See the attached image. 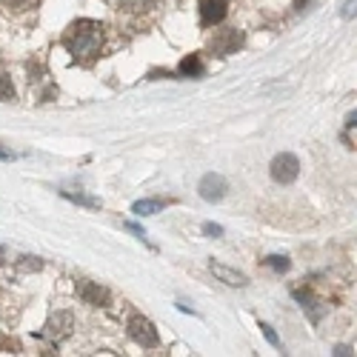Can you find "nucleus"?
<instances>
[{"instance_id":"nucleus-20","label":"nucleus","mask_w":357,"mask_h":357,"mask_svg":"<svg viewBox=\"0 0 357 357\" xmlns=\"http://www.w3.org/2000/svg\"><path fill=\"white\" fill-rule=\"evenodd\" d=\"M123 229H129V231H135L137 237H140V241H146V231L137 226V223H123Z\"/></svg>"},{"instance_id":"nucleus-8","label":"nucleus","mask_w":357,"mask_h":357,"mask_svg":"<svg viewBox=\"0 0 357 357\" xmlns=\"http://www.w3.org/2000/svg\"><path fill=\"white\" fill-rule=\"evenodd\" d=\"M72 323H75L72 312H54V314L49 317V323H46V337L54 340V343H57V340H63V337H69Z\"/></svg>"},{"instance_id":"nucleus-23","label":"nucleus","mask_w":357,"mask_h":357,"mask_svg":"<svg viewBox=\"0 0 357 357\" xmlns=\"http://www.w3.org/2000/svg\"><path fill=\"white\" fill-rule=\"evenodd\" d=\"M3 260H6V252H3V246H0V266H3Z\"/></svg>"},{"instance_id":"nucleus-6","label":"nucleus","mask_w":357,"mask_h":357,"mask_svg":"<svg viewBox=\"0 0 357 357\" xmlns=\"http://www.w3.org/2000/svg\"><path fill=\"white\" fill-rule=\"evenodd\" d=\"M197 192H200V197H203L206 203H220V200L226 197V192H229V183H226L223 174L209 172V174H203Z\"/></svg>"},{"instance_id":"nucleus-14","label":"nucleus","mask_w":357,"mask_h":357,"mask_svg":"<svg viewBox=\"0 0 357 357\" xmlns=\"http://www.w3.org/2000/svg\"><path fill=\"white\" fill-rule=\"evenodd\" d=\"M66 200H72V203H77V206H86V209H100V200L98 197H86V195H80V192H61Z\"/></svg>"},{"instance_id":"nucleus-12","label":"nucleus","mask_w":357,"mask_h":357,"mask_svg":"<svg viewBox=\"0 0 357 357\" xmlns=\"http://www.w3.org/2000/svg\"><path fill=\"white\" fill-rule=\"evenodd\" d=\"M203 72H206V66H203V61H200V54L183 57L181 66H177V75H181V77H203Z\"/></svg>"},{"instance_id":"nucleus-2","label":"nucleus","mask_w":357,"mask_h":357,"mask_svg":"<svg viewBox=\"0 0 357 357\" xmlns=\"http://www.w3.org/2000/svg\"><path fill=\"white\" fill-rule=\"evenodd\" d=\"M126 332H129V337H132L140 349H158V346H160V335H158V329H155V323L146 320L143 314H132V317H129Z\"/></svg>"},{"instance_id":"nucleus-15","label":"nucleus","mask_w":357,"mask_h":357,"mask_svg":"<svg viewBox=\"0 0 357 357\" xmlns=\"http://www.w3.org/2000/svg\"><path fill=\"white\" fill-rule=\"evenodd\" d=\"M263 266L266 269H272V272H278V275H283V272H289V257H283V255H269L263 260Z\"/></svg>"},{"instance_id":"nucleus-10","label":"nucleus","mask_w":357,"mask_h":357,"mask_svg":"<svg viewBox=\"0 0 357 357\" xmlns=\"http://www.w3.org/2000/svg\"><path fill=\"white\" fill-rule=\"evenodd\" d=\"M294 301L303 306V312L312 317V323H320L323 314H326V306L317 301V297L312 291H303V289H294Z\"/></svg>"},{"instance_id":"nucleus-22","label":"nucleus","mask_w":357,"mask_h":357,"mask_svg":"<svg viewBox=\"0 0 357 357\" xmlns=\"http://www.w3.org/2000/svg\"><path fill=\"white\" fill-rule=\"evenodd\" d=\"M335 354H351V349H349V346H337Z\"/></svg>"},{"instance_id":"nucleus-7","label":"nucleus","mask_w":357,"mask_h":357,"mask_svg":"<svg viewBox=\"0 0 357 357\" xmlns=\"http://www.w3.org/2000/svg\"><path fill=\"white\" fill-rule=\"evenodd\" d=\"M226 15H229V0H203L200 3V26L203 29L223 23Z\"/></svg>"},{"instance_id":"nucleus-18","label":"nucleus","mask_w":357,"mask_h":357,"mask_svg":"<svg viewBox=\"0 0 357 357\" xmlns=\"http://www.w3.org/2000/svg\"><path fill=\"white\" fill-rule=\"evenodd\" d=\"M20 269H23V272H40L43 263H40L38 257H29V255H26V257H20Z\"/></svg>"},{"instance_id":"nucleus-9","label":"nucleus","mask_w":357,"mask_h":357,"mask_svg":"<svg viewBox=\"0 0 357 357\" xmlns=\"http://www.w3.org/2000/svg\"><path fill=\"white\" fill-rule=\"evenodd\" d=\"M209 272L220 280V283H226V286H234V289H243L246 283H249V278L243 275V272H237V269H229V266H223V263H209Z\"/></svg>"},{"instance_id":"nucleus-1","label":"nucleus","mask_w":357,"mask_h":357,"mask_svg":"<svg viewBox=\"0 0 357 357\" xmlns=\"http://www.w3.org/2000/svg\"><path fill=\"white\" fill-rule=\"evenodd\" d=\"M63 46L77 63H83V66L95 63L98 54H100V46H103V26L98 20L72 23L63 35Z\"/></svg>"},{"instance_id":"nucleus-4","label":"nucleus","mask_w":357,"mask_h":357,"mask_svg":"<svg viewBox=\"0 0 357 357\" xmlns=\"http://www.w3.org/2000/svg\"><path fill=\"white\" fill-rule=\"evenodd\" d=\"M243 40H246V35L241 32V29H223V32H218L212 38L209 46L218 57H231V54H237V49L243 46Z\"/></svg>"},{"instance_id":"nucleus-16","label":"nucleus","mask_w":357,"mask_h":357,"mask_svg":"<svg viewBox=\"0 0 357 357\" xmlns=\"http://www.w3.org/2000/svg\"><path fill=\"white\" fill-rule=\"evenodd\" d=\"M15 98V86L6 75H0V100H12Z\"/></svg>"},{"instance_id":"nucleus-17","label":"nucleus","mask_w":357,"mask_h":357,"mask_svg":"<svg viewBox=\"0 0 357 357\" xmlns=\"http://www.w3.org/2000/svg\"><path fill=\"white\" fill-rule=\"evenodd\" d=\"M260 332H263V337H266V340H269V343H272L275 349H283L280 337L275 335V329H272V326H269V323H260Z\"/></svg>"},{"instance_id":"nucleus-5","label":"nucleus","mask_w":357,"mask_h":357,"mask_svg":"<svg viewBox=\"0 0 357 357\" xmlns=\"http://www.w3.org/2000/svg\"><path fill=\"white\" fill-rule=\"evenodd\" d=\"M75 291H77L80 301L89 303V306H100V309H106V306L112 303V291H109L106 286H100V283H92V280H77Z\"/></svg>"},{"instance_id":"nucleus-19","label":"nucleus","mask_w":357,"mask_h":357,"mask_svg":"<svg viewBox=\"0 0 357 357\" xmlns=\"http://www.w3.org/2000/svg\"><path fill=\"white\" fill-rule=\"evenodd\" d=\"M203 231L209 234V237H220V234H223V229H220V226H215V223H203Z\"/></svg>"},{"instance_id":"nucleus-21","label":"nucleus","mask_w":357,"mask_h":357,"mask_svg":"<svg viewBox=\"0 0 357 357\" xmlns=\"http://www.w3.org/2000/svg\"><path fill=\"white\" fill-rule=\"evenodd\" d=\"M12 158H15V155L9 152V149H3V146H0V160H12Z\"/></svg>"},{"instance_id":"nucleus-3","label":"nucleus","mask_w":357,"mask_h":357,"mask_svg":"<svg viewBox=\"0 0 357 357\" xmlns=\"http://www.w3.org/2000/svg\"><path fill=\"white\" fill-rule=\"evenodd\" d=\"M269 174H272L275 183L289 186V183L297 181V174H301V160H297V155H291V152H280V155L272 160Z\"/></svg>"},{"instance_id":"nucleus-11","label":"nucleus","mask_w":357,"mask_h":357,"mask_svg":"<svg viewBox=\"0 0 357 357\" xmlns=\"http://www.w3.org/2000/svg\"><path fill=\"white\" fill-rule=\"evenodd\" d=\"M169 203H172V200H166V197H146V200H137V203L132 206V212H135L137 218H149V215L163 212Z\"/></svg>"},{"instance_id":"nucleus-13","label":"nucleus","mask_w":357,"mask_h":357,"mask_svg":"<svg viewBox=\"0 0 357 357\" xmlns=\"http://www.w3.org/2000/svg\"><path fill=\"white\" fill-rule=\"evenodd\" d=\"M158 9V0H121V12L126 15H146Z\"/></svg>"}]
</instances>
